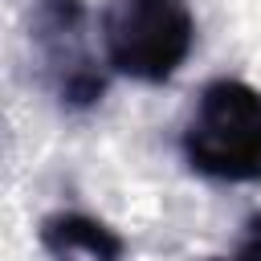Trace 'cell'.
<instances>
[{
  "instance_id": "6da1fadb",
  "label": "cell",
  "mask_w": 261,
  "mask_h": 261,
  "mask_svg": "<svg viewBox=\"0 0 261 261\" xmlns=\"http://www.w3.org/2000/svg\"><path fill=\"white\" fill-rule=\"evenodd\" d=\"M184 155L212 179H261V94L237 77L204 86L184 126Z\"/></svg>"
},
{
  "instance_id": "7a4b0ae2",
  "label": "cell",
  "mask_w": 261,
  "mask_h": 261,
  "mask_svg": "<svg viewBox=\"0 0 261 261\" xmlns=\"http://www.w3.org/2000/svg\"><path fill=\"white\" fill-rule=\"evenodd\" d=\"M102 45L118 73L163 82L188 61L196 45V16L188 0H110L102 16Z\"/></svg>"
},
{
  "instance_id": "3957f363",
  "label": "cell",
  "mask_w": 261,
  "mask_h": 261,
  "mask_svg": "<svg viewBox=\"0 0 261 261\" xmlns=\"http://www.w3.org/2000/svg\"><path fill=\"white\" fill-rule=\"evenodd\" d=\"M41 245L53 261H118L122 237L82 212H57L41 224Z\"/></svg>"
},
{
  "instance_id": "277c9868",
  "label": "cell",
  "mask_w": 261,
  "mask_h": 261,
  "mask_svg": "<svg viewBox=\"0 0 261 261\" xmlns=\"http://www.w3.org/2000/svg\"><path fill=\"white\" fill-rule=\"evenodd\" d=\"M245 261H261V216L249 224V241H245Z\"/></svg>"
}]
</instances>
